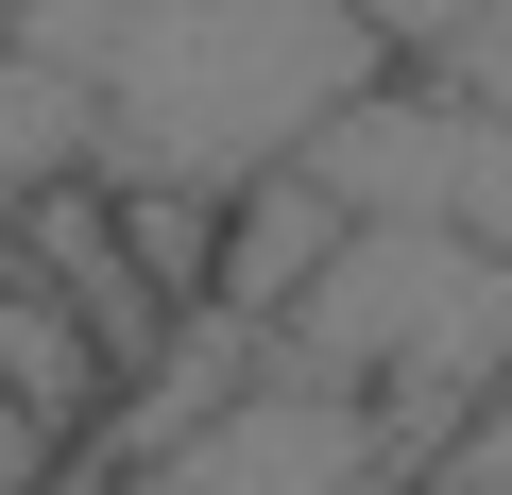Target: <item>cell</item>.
Returning a JSON list of instances; mask_svg holds the SVG:
<instances>
[{"mask_svg":"<svg viewBox=\"0 0 512 495\" xmlns=\"http://www.w3.org/2000/svg\"><path fill=\"white\" fill-rule=\"evenodd\" d=\"M35 35L86 69L120 188H256L359 86H393L359 0H35Z\"/></svg>","mask_w":512,"mask_h":495,"instance_id":"1","label":"cell"},{"mask_svg":"<svg viewBox=\"0 0 512 495\" xmlns=\"http://www.w3.org/2000/svg\"><path fill=\"white\" fill-rule=\"evenodd\" d=\"M291 376H427V393H495L512 376V257L461 222H342V257L274 308Z\"/></svg>","mask_w":512,"mask_h":495,"instance_id":"2","label":"cell"},{"mask_svg":"<svg viewBox=\"0 0 512 495\" xmlns=\"http://www.w3.org/2000/svg\"><path fill=\"white\" fill-rule=\"evenodd\" d=\"M427 478V427L376 410L359 376H291L256 359L239 393H205L188 427H154L120 461V495H410Z\"/></svg>","mask_w":512,"mask_h":495,"instance_id":"3","label":"cell"},{"mask_svg":"<svg viewBox=\"0 0 512 495\" xmlns=\"http://www.w3.org/2000/svg\"><path fill=\"white\" fill-rule=\"evenodd\" d=\"M308 171L359 205V222H461V239H495L512 257V103L495 86H359L325 137H308Z\"/></svg>","mask_w":512,"mask_h":495,"instance_id":"4","label":"cell"},{"mask_svg":"<svg viewBox=\"0 0 512 495\" xmlns=\"http://www.w3.org/2000/svg\"><path fill=\"white\" fill-rule=\"evenodd\" d=\"M120 376H137V359H120L69 291H18V274H0V495H52Z\"/></svg>","mask_w":512,"mask_h":495,"instance_id":"5","label":"cell"},{"mask_svg":"<svg viewBox=\"0 0 512 495\" xmlns=\"http://www.w3.org/2000/svg\"><path fill=\"white\" fill-rule=\"evenodd\" d=\"M69 171H103V103H86V69L52 35H18V52H0V205H35Z\"/></svg>","mask_w":512,"mask_h":495,"instance_id":"6","label":"cell"},{"mask_svg":"<svg viewBox=\"0 0 512 495\" xmlns=\"http://www.w3.org/2000/svg\"><path fill=\"white\" fill-rule=\"evenodd\" d=\"M359 18H376L393 52H461L478 18H512V0H359Z\"/></svg>","mask_w":512,"mask_h":495,"instance_id":"7","label":"cell"},{"mask_svg":"<svg viewBox=\"0 0 512 495\" xmlns=\"http://www.w3.org/2000/svg\"><path fill=\"white\" fill-rule=\"evenodd\" d=\"M444 69H461V86H495V103H512V18H478V35H461V52H444Z\"/></svg>","mask_w":512,"mask_h":495,"instance_id":"8","label":"cell"},{"mask_svg":"<svg viewBox=\"0 0 512 495\" xmlns=\"http://www.w3.org/2000/svg\"><path fill=\"white\" fill-rule=\"evenodd\" d=\"M18 35H35V0H0V52H18Z\"/></svg>","mask_w":512,"mask_h":495,"instance_id":"9","label":"cell"}]
</instances>
